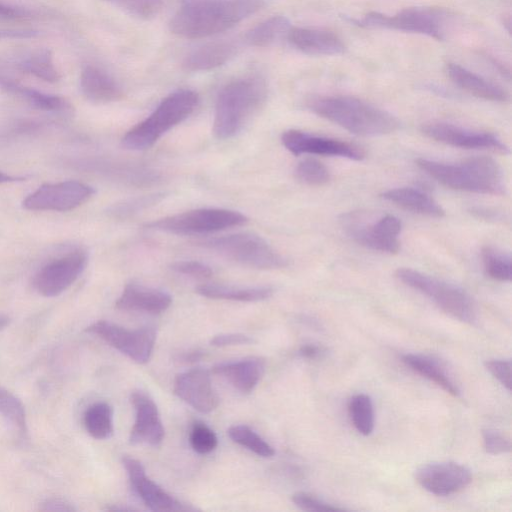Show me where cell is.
<instances>
[{"label": "cell", "instance_id": "cell-1", "mask_svg": "<svg viewBox=\"0 0 512 512\" xmlns=\"http://www.w3.org/2000/svg\"><path fill=\"white\" fill-rule=\"evenodd\" d=\"M265 5V0H192L169 22L171 32L189 39L224 32Z\"/></svg>", "mask_w": 512, "mask_h": 512}, {"label": "cell", "instance_id": "cell-2", "mask_svg": "<svg viewBox=\"0 0 512 512\" xmlns=\"http://www.w3.org/2000/svg\"><path fill=\"white\" fill-rule=\"evenodd\" d=\"M314 114L360 136H382L395 132L399 120L391 113L353 96H316L307 101Z\"/></svg>", "mask_w": 512, "mask_h": 512}, {"label": "cell", "instance_id": "cell-3", "mask_svg": "<svg viewBox=\"0 0 512 512\" xmlns=\"http://www.w3.org/2000/svg\"><path fill=\"white\" fill-rule=\"evenodd\" d=\"M415 162L422 171L445 187L479 194H506L502 169L490 157L476 156L457 164L426 158H418Z\"/></svg>", "mask_w": 512, "mask_h": 512}, {"label": "cell", "instance_id": "cell-4", "mask_svg": "<svg viewBox=\"0 0 512 512\" xmlns=\"http://www.w3.org/2000/svg\"><path fill=\"white\" fill-rule=\"evenodd\" d=\"M265 98L266 86L259 78H242L226 84L216 99L214 136L220 140L236 136Z\"/></svg>", "mask_w": 512, "mask_h": 512}, {"label": "cell", "instance_id": "cell-5", "mask_svg": "<svg viewBox=\"0 0 512 512\" xmlns=\"http://www.w3.org/2000/svg\"><path fill=\"white\" fill-rule=\"evenodd\" d=\"M199 102L198 94L181 89L166 96L144 120L126 132L121 140L127 150L140 151L152 147L166 132L188 118Z\"/></svg>", "mask_w": 512, "mask_h": 512}, {"label": "cell", "instance_id": "cell-6", "mask_svg": "<svg viewBox=\"0 0 512 512\" xmlns=\"http://www.w3.org/2000/svg\"><path fill=\"white\" fill-rule=\"evenodd\" d=\"M197 245L243 266L256 269H279L288 262L261 236L240 232L212 237L197 242Z\"/></svg>", "mask_w": 512, "mask_h": 512}, {"label": "cell", "instance_id": "cell-7", "mask_svg": "<svg viewBox=\"0 0 512 512\" xmlns=\"http://www.w3.org/2000/svg\"><path fill=\"white\" fill-rule=\"evenodd\" d=\"M395 275L399 281L431 299L453 318L465 323L475 321V303L462 288L412 268H398Z\"/></svg>", "mask_w": 512, "mask_h": 512}, {"label": "cell", "instance_id": "cell-8", "mask_svg": "<svg viewBox=\"0 0 512 512\" xmlns=\"http://www.w3.org/2000/svg\"><path fill=\"white\" fill-rule=\"evenodd\" d=\"M351 23L364 28H379L425 35L444 40L450 20L449 13L440 8L409 7L394 15L369 12L361 19H349Z\"/></svg>", "mask_w": 512, "mask_h": 512}, {"label": "cell", "instance_id": "cell-9", "mask_svg": "<svg viewBox=\"0 0 512 512\" xmlns=\"http://www.w3.org/2000/svg\"><path fill=\"white\" fill-rule=\"evenodd\" d=\"M247 217L225 208H198L147 223L149 229L177 235L208 234L245 224Z\"/></svg>", "mask_w": 512, "mask_h": 512}, {"label": "cell", "instance_id": "cell-10", "mask_svg": "<svg viewBox=\"0 0 512 512\" xmlns=\"http://www.w3.org/2000/svg\"><path fill=\"white\" fill-rule=\"evenodd\" d=\"M341 222L348 236L363 247L388 254L400 250L398 236L402 223L393 215L387 214L368 224L362 221L360 212H349L343 214Z\"/></svg>", "mask_w": 512, "mask_h": 512}, {"label": "cell", "instance_id": "cell-11", "mask_svg": "<svg viewBox=\"0 0 512 512\" xmlns=\"http://www.w3.org/2000/svg\"><path fill=\"white\" fill-rule=\"evenodd\" d=\"M86 332L98 336L138 364H145L150 360L157 335L153 326L129 330L106 320L92 323L86 328Z\"/></svg>", "mask_w": 512, "mask_h": 512}, {"label": "cell", "instance_id": "cell-12", "mask_svg": "<svg viewBox=\"0 0 512 512\" xmlns=\"http://www.w3.org/2000/svg\"><path fill=\"white\" fill-rule=\"evenodd\" d=\"M95 193L92 186L80 181L68 180L46 183L29 194L22 202L27 210L59 211L73 210L87 202Z\"/></svg>", "mask_w": 512, "mask_h": 512}, {"label": "cell", "instance_id": "cell-13", "mask_svg": "<svg viewBox=\"0 0 512 512\" xmlns=\"http://www.w3.org/2000/svg\"><path fill=\"white\" fill-rule=\"evenodd\" d=\"M87 262L88 255L85 250L69 251L42 266L33 278V287L42 296H58L77 280Z\"/></svg>", "mask_w": 512, "mask_h": 512}, {"label": "cell", "instance_id": "cell-14", "mask_svg": "<svg viewBox=\"0 0 512 512\" xmlns=\"http://www.w3.org/2000/svg\"><path fill=\"white\" fill-rule=\"evenodd\" d=\"M281 142L295 156L312 154L342 157L354 161H361L365 158L364 151L355 144L296 129L284 131L281 135Z\"/></svg>", "mask_w": 512, "mask_h": 512}, {"label": "cell", "instance_id": "cell-15", "mask_svg": "<svg viewBox=\"0 0 512 512\" xmlns=\"http://www.w3.org/2000/svg\"><path fill=\"white\" fill-rule=\"evenodd\" d=\"M420 130L426 137L453 147L509 153V147L491 132L473 131L451 123L436 121L422 124Z\"/></svg>", "mask_w": 512, "mask_h": 512}, {"label": "cell", "instance_id": "cell-16", "mask_svg": "<svg viewBox=\"0 0 512 512\" xmlns=\"http://www.w3.org/2000/svg\"><path fill=\"white\" fill-rule=\"evenodd\" d=\"M415 480L426 491L447 496L467 487L472 481L470 470L456 462H431L415 471Z\"/></svg>", "mask_w": 512, "mask_h": 512}, {"label": "cell", "instance_id": "cell-17", "mask_svg": "<svg viewBox=\"0 0 512 512\" xmlns=\"http://www.w3.org/2000/svg\"><path fill=\"white\" fill-rule=\"evenodd\" d=\"M173 391L177 397L201 413H210L219 404L210 372L204 368H192L178 374L174 380Z\"/></svg>", "mask_w": 512, "mask_h": 512}, {"label": "cell", "instance_id": "cell-18", "mask_svg": "<svg viewBox=\"0 0 512 512\" xmlns=\"http://www.w3.org/2000/svg\"><path fill=\"white\" fill-rule=\"evenodd\" d=\"M122 464L131 488L150 510L159 512L185 510L180 502L146 475L145 468L140 461L124 456Z\"/></svg>", "mask_w": 512, "mask_h": 512}, {"label": "cell", "instance_id": "cell-19", "mask_svg": "<svg viewBox=\"0 0 512 512\" xmlns=\"http://www.w3.org/2000/svg\"><path fill=\"white\" fill-rule=\"evenodd\" d=\"M135 411V420L130 431L132 444L158 446L165 435L160 414L154 400L144 391L135 390L130 395Z\"/></svg>", "mask_w": 512, "mask_h": 512}, {"label": "cell", "instance_id": "cell-20", "mask_svg": "<svg viewBox=\"0 0 512 512\" xmlns=\"http://www.w3.org/2000/svg\"><path fill=\"white\" fill-rule=\"evenodd\" d=\"M171 303L172 296L168 292L132 282L124 287L115 306L122 311L159 314L166 311Z\"/></svg>", "mask_w": 512, "mask_h": 512}, {"label": "cell", "instance_id": "cell-21", "mask_svg": "<svg viewBox=\"0 0 512 512\" xmlns=\"http://www.w3.org/2000/svg\"><path fill=\"white\" fill-rule=\"evenodd\" d=\"M286 37L294 48L309 55H337L346 48L342 39L327 29L291 27Z\"/></svg>", "mask_w": 512, "mask_h": 512}, {"label": "cell", "instance_id": "cell-22", "mask_svg": "<svg viewBox=\"0 0 512 512\" xmlns=\"http://www.w3.org/2000/svg\"><path fill=\"white\" fill-rule=\"evenodd\" d=\"M265 371V360L260 357H248L241 360L223 362L215 365L212 372L226 379L235 389L250 393L259 383Z\"/></svg>", "mask_w": 512, "mask_h": 512}, {"label": "cell", "instance_id": "cell-23", "mask_svg": "<svg viewBox=\"0 0 512 512\" xmlns=\"http://www.w3.org/2000/svg\"><path fill=\"white\" fill-rule=\"evenodd\" d=\"M445 71L455 85L477 98L493 102H505L509 99L503 87L457 63L448 62Z\"/></svg>", "mask_w": 512, "mask_h": 512}, {"label": "cell", "instance_id": "cell-24", "mask_svg": "<svg viewBox=\"0 0 512 512\" xmlns=\"http://www.w3.org/2000/svg\"><path fill=\"white\" fill-rule=\"evenodd\" d=\"M80 89L87 100L96 104L111 103L122 97L118 83L105 71L92 65L82 69Z\"/></svg>", "mask_w": 512, "mask_h": 512}, {"label": "cell", "instance_id": "cell-25", "mask_svg": "<svg viewBox=\"0 0 512 512\" xmlns=\"http://www.w3.org/2000/svg\"><path fill=\"white\" fill-rule=\"evenodd\" d=\"M381 197L405 210L420 215L441 218L445 216L443 207L429 194L411 187L389 189Z\"/></svg>", "mask_w": 512, "mask_h": 512}, {"label": "cell", "instance_id": "cell-26", "mask_svg": "<svg viewBox=\"0 0 512 512\" xmlns=\"http://www.w3.org/2000/svg\"><path fill=\"white\" fill-rule=\"evenodd\" d=\"M237 52V45L231 41H216L198 47L189 53L183 67L187 71H208L224 65Z\"/></svg>", "mask_w": 512, "mask_h": 512}, {"label": "cell", "instance_id": "cell-27", "mask_svg": "<svg viewBox=\"0 0 512 512\" xmlns=\"http://www.w3.org/2000/svg\"><path fill=\"white\" fill-rule=\"evenodd\" d=\"M0 86L6 91L21 97L35 109L46 112H67L71 110V105L65 98L23 86L1 74Z\"/></svg>", "mask_w": 512, "mask_h": 512}, {"label": "cell", "instance_id": "cell-28", "mask_svg": "<svg viewBox=\"0 0 512 512\" xmlns=\"http://www.w3.org/2000/svg\"><path fill=\"white\" fill-rule=\"evenodd\" d=\"M196 292L206 298L239 302H258L270 298L273 288L269 286L241 287L225 284H201Z\"/></svg>", "mask_w": 512, "mask_h": 512}, {"label": "cell", "instance_id": "cell-29", "mask_svg": "<svg viewBox=\"0 0 512 512\" xmlns=\"http://www.w3.org/2000/svg\"><path fill=\"white\" fill-rule=\"evenodd\" d=\"M401 359L411 370L434 382L447 393L453 396L460 394L457 385L439 362L433 358L426 355L408 353L402 355Z\"/></svg>", "mask_w": 512, "mask_h": 512}, {"label": "cell", "instance_id": "cell-30", "mask_svg": "<svg viewBox=\"0 0 512 512\" xmlns=\"http://www.w3.org/2000/svg\"><path fill=\"white\" fill-rule=\"evenodd\" d=\"M291 27L288 18L273 16L249 30L245 39L249 45L266 47L287 36Z\"/></svg>", "mask_w": 512, "mask_h": 512}, {"label": "cell", "instance_id": "cell-31", "mask_svg": "<svg viewBox=\"0 0 512 512\" xmlns=\"http://www.w3.org/2000/svg\"><path fill=\"white\" fill-rule=\"evenodd\" d=\"M87 433L98 440L109 438L113 433V409L106 402L90 405L83 417Z\"/></svg>", "mask_w": 512, "mask_h": 512}, {"label": "cell", "instance_id": "cell-32", "mask_svg": "<svg viewBox=\"0 0 512 512\" xmlns=\"http://www.w3.org/2000/svg\"><path fill=\"white\" fill-rule=\"evenodd\" d=\"M18 68L43 81L55 83L60 74L53 63L52 54L48 49H39L24 57L17 64Z\"/></svg>", "mask_w": 512, "mask_h": 512}, {"label": "cell", "instance_id": "cell-33", "mask_svg": "<svg viewBox=\"0 0 512 512\" xmlns=\"http://www.w3.org/2000/svg\"><path fill=\"white\" fill-rule=\"evenodd\" d=\"M348 412L355 429L368 436L374 429V407L371 398L366 394H356L348 402Z\"/></svg>", "mask_w": 512, "mask_h": 512}, {"label": "cell", "instance_id": "cell-34", "mask_svg": "<svg viewBox=\"0 0 512 512\" xmlns=\"http://www.w3.org/2000/svg\"><path fill=\"white\" fill-rule=\"evenodd\" d=\"M481 258L486 274L497 281L509 282L511 280V257L492 246H484Z\"/></svg>", "mask_w": 512, "mask_h": 512}, {"label": "cell", "instance_id": "cell-35", "mask_svg": "<svg viewBox=\"0 0 512 512\" xmlns=\"http://www.w3.org/2000/svg\"><path fill=\"white\" fill-rule=\"evenodd\" d=\"M231 440L264 458L274 456V448L246 425H233L228 429Z\"/></svg>", "mask_w": 512, "mask_h": 512}, {"label": "cell", "instance_id": "cell-36", "mask_svg": "<svg viewBox=\"0 0 512 512\" xmlns=\"http://www.w3.org/2000/svg\"><path fill=\"white\" fill-rule=\"evenodd\" d=\"M165 197L163 192H155L147 195L129 198L113 204L108 209V213L119 219L129 218L139 212L156 205Z\"/></svg>", "mask_w": 512, "mask_h": 512}, {"label": "cell", "instance_id": "cell-37", "mask_svg": "<svg viewBox=\"0 0 512 512\" xmlns=\"http://www.w3.org/2000/svg\"><path fill=\"white\" fill-rule=\"evenodd\" d=\"M0 414L21 434L27 433L25 407L13 393L0 386Z\"/></svg>", "mask_w": 512, "mask_h": 512}, {"label": "cell", "instance_id": "cell-38", "mask_svg": "<svg viewBox=\"0 0 512 512\" xmlns=\"http://www.w3.org/2000/svg\"><path fill=\"white\" fill-rule=\"evenodd\" d=\"M295 177L302 183L311 186H321L329 182L330 172L319 160L305 158L295 167Z\"/></svg>", "mask_w": 512, "mask_h": 512}, {"label": "cell", "instance_id": "cell-39", "mask_svg": "<svg viewBox=\"0 0 512 512\" xmlns=\"http://www.w3.org/2000/svg\"><path fill=\"white\" fill-rule=\"evenodd\" d=\"M189 441L192 449L201 455L211 453L218 445V438L215 432L200 421L193 424Z\"/></svg>", "mask_w": 512, "mask_h": 512}, {"label": "cell", "instance_id": "cell-40", "mask_svg": "<svg viewBox=\"0 0 512 512\" xmlns=\"http://www.w3.org/2000/svg\"><path fill=\"white\" fill-rule=\"evenodd\" d=\"M130 15L142 19L155 17L161 7V0H105Z\"/></svg>", "mask_w": 512, "mask_h": 512}, {"label": "cell", "instance_id": "cell-41", "mask_svg": "<svg viewBox=\"0 0 512 512\" xmlns=\"http://www.w3.org/2000/svg\"><path fill=\"white\" fill-rule=\"evenodd\" d=\"M292 502L304 511H342V507L334 506L307 492H296L292 495Z\"/></svg>", "mask_w": 512, "mask_h": 512}, {"label": "cell", "instance_id": "cell-42", "mask_svg": "<svg viewBox=\"0 0 512 512\" xmlns=\"http://www.w3.org/2000/svg\"><path fill=\"white\" fill-rule=\"evenodd\" d=\"M170 268L176 273L201 279L209 278L213 274L209 265L195 260L176 261Z\"/></svg>", "mask_w": 512, "mask_h": 512}, {"label": "cell", "instance_id": "cell-43", "mask_svg": "<svg viewBox=\"0 0 512 512\" xmlns=\"http://www.w3.org/2000/svg\"><path fill=\"white\" fill-rule=\"evenodd\" d=\"M482 437L484 448L490 454L498 455L511 450L509 439L494 429H484Z\"/></svg>", "mask_w": 512, "mask_h": 512}, {"label": "cell", "instance_id": "cell-44", "mask_svg": "<svg viewBox=\"0 0 512 512\" xmlns=\"http://www.w3.org/2000/svg\"><path fill=\"white\" fill-rule=\"evenodd\" d=\"M486 369L508 391L511 390V361L504 359H491L485 362Z\"/></svg>", "mask_w": 512, "mask_h": 512}, {"label": "cell", "instance_id": "cell-45", "mask_svg": "<svg viewBox=\"0 0 512 512\" xmlns=\"http://www.w3.org/2000/svg\"><path fill=\"white\" fill-rule=\"evenodd\" d=\"M254 339L242 333H222L215 335L210 344L215 347H226L235 345H248L252 344Z\"/></svg>", "mask_w": 512, "mask_h": 512}, {"label": "cell", "instance_id": "cell-46", "mask_svg": "<svg viewBox=\"0 0 512 512\" xmlns=\"http://www.w3.org/2000/svg\"><path fill=\"white\" fill-rule=\"evenodd\" d=\"M42 511H74V507L66 500L50 498L41 504Z\"/></svg>", "mask_w": 512, "mask_h": 512}, {"label": "cell", "instance_id": "cell-47", "mask_svg": "<svg viewBox=\"0 0 512 512\" xmlns=\"http://www.w3.org/2000/svg\"><path fill=\"white\" fill-rule=\"evenodd\" d=\"M32 13L29 10L18 8L0 2V17L4 18H25L30 17Z\"/></svg>", "mask_w": 512, "mask_h": 512}, {"label": "cell", "instance_id": "cell-48", "mask_svg": "<svg viewBox=\"0 0 512 512\" xmlns=\"http://www.w3.org/2000/svg\"><path fill=\"white\" fill-rule=\"evenodd\" d=\"M38 35L35 30L0 29V39H26Z\"/></svg>", "mask_w": 512, "mask_h": 512}, {"label": "cell", "instance_id": "cell-49", "mask_svg": "<svg viewBox=\"0 0 512 512\" xmlns=\"http://www.w3.org/2000/svg\"><path fill=\"white\" fill-rule=\"evenodd\" d=\"M203 356L204 353L201 350H189L180 353L177 356V360L180 362L191 363L199 361L200 359L203 358Z\"/></svg>", "mask_w": 512, "mask_h": 512}, {"label": "cell", "instance_id": "cell-50", "mask_svg": "<svg viewBox=\"0 0 512 512\" xmlns=\"http://www.w3.org/2000/svg\"><path fill=\"white\" fill-rule=\"evenodd\" d=\"M319 354L320 348L314 344H305L299 349V355L305 359H315Z\"/></svg>", "mask_w": 512, "mask_h": 512}, {"label": "cell", "instance_id": "cell-51", "mask_svg": "<svg viewBox=\"0 0 512 512\" xmlns=\"http://www.w3.org/2000/svg\"><path fill=\"white\" fill-rule=\"evenodd\" d=\"M471 213L477 217L484 218L486 220H498L501 219V215L497 212H491L482 208H473Z\"/></svg>", "mask_w": 512, "mask_h": 512}, {"label": "cell", "instance_id": "cell-52", "mask_svg": "<svg viewBox=\"0 0 512 512\" xmlns=\"http://www.w3.org/2000/svg\"><path fill=\"white\" fill-rule=\"evenodd\" d=\"M25 180L23 176H13L0 171V184L12 183Z\"/></svg>", "mask_w": 512, "mask_h": 512}, {"label": "cell", "instance_id": "cell-53", "mask_svg": "<svg viewBox=\"0 0 512 512\" xmlns=\"http://www.w3.org/2000/svg\"><path fill=\"white\" fill-rule=\"evenodd\" d=\"M9 324V318L5 315H0V330Z\"/></svg>", "mask_w": 512, "mask_h": 512}]
</instances>
